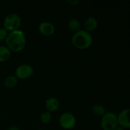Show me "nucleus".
I'll return each mask as SVG.
<instances>
[{
	"instance_id": "f257e3e1",
	"label": "nucleus",
	"mask_w": 130,
	"mask_h": 130,
	"mask_svg": "<svg viewBox=\"0 0 130 130\" xmlns=\"http://www.w3.org/2000/svg\"><path fill=\"white\" fill-rule=\"evenodd\" d=\"M6 44L10 51L19 52L22 50L26 44V38L24 32L16 30L10 32L6 38Z\"/></svg>"
},
{
	"instance_id": "f03ea898",
	"label": "nucleus",
	"mask_w": 130,
	"mask_h": 130,
	"mask_svg": "<svg viewBox=\"0 0 130 130\" xmlns=\"http://www.w3.org/2000/svg\"><path fill=\"white\" fill-rule=\"evenodd\" d=\"M93 38L91 34L85 30H80L72 37V43L76 48L85 50L91 45Z\"/></svg>"
},
{
	"instance_id": "7ed1b4c3",
	"label": "nucleus",
	"mask_w": 130,
	"mask_h": 130,
	"mask_svg": "<svg viewBox=\"0 0 130 130\" xmlns=\"http://www.w3.org/2000/svg\"><path fill=\"white\" fill-rule=\"evenodd\" d=\"M118 125V116L114 112H108L102 116L101 127L104 130H114Z\"/></svg>"
},
{
	"instance_id": "20e7f679",
	"label": "nucleus",
	"mask_w": 130,
	"mask_h": 130,
	"mask_svg": "<svg viewBox=\"0 0 130 130\" xmlns=\"http://www.w3.org/2000/svg\"><path fill=\"white\" fill-rule=\"evenodd\" d=\"M4 29L6 31L11 32L19 29L21 24V19L16 13H10L4 20Z\"/></svg>"
},
{
	"instance_id": "39448f33",
	"label": "nucleus",
	"mask_w": 130,
	"mask_h": 130,
	"mask_svg": "<svg viewBox=\"0 0 130 130\" xmlns=\"http://www.w3.org/2000/svg\"><path fill=\"white\" fill-rule=\"evenodd\" d=\"M76 119L74 116L70 112H65L59 119L60 125L65 129H71L76 125Z\"/></svg>"
},
{
	"instance_id": "423d86ee",
	"label": "nucleus",
	"mask_w": 130,
	"mask_h": 130,
	"mask_svg": "<svg viewBox=\"0 0 130 130\" xmlns=\"http://www.w3.org/2000/svg\"><path fill=\"white\" fill-rule=\"evenodd\" d=\"M34 73V69L29 64L20 65L17 68L15 74L17 78L20 79H25L31 77Z\"/></svg>"
},
{
	"instance_id": "0eeeda50",
	"label": "nucleus",
	"mask_w": 130,
	"mask_h": 130,
	"mask_svg": "<svg viewBox=\"0 0 130 130\" xmlns=\"http://www.w3.org/2000/svg\"><path fill=\"white\" fill-rule=\"evenodd\" d=\"M118 124L123 128H130V109H124L118 116Z\"/></svg>"
},
{
	"instance_id": "6e6552de",
	"label": "nucleus",
	"mask_w": 130,
	"mask_h": 130,
	"mask_svg": "<svg viewBox=\"0 0 130 130\" xmlns=\"http://www.w3.org/2000/svg\"><path fill=\"white\" fill-rule=\"evenodd\" d=\"M39 31L43 35L49 36L55 32V27L51 23L48 22H43L39 25Z\"/></svg>"
},
{
	"instance_id": "1a4fd4ad",
	"label": "nucleus",
	"mask_w": 130,
	"mask_h": 130,
	"mask_svg": "<svg viewBox=\"0 0 130 130\" xmlns=\"http://www.w3.org/2000/svg\"><path fill=\"white\" fill-rule=\"evenodd\" d=\"M59 107V101L58 100V99L55 97L49 98L46 102V108L50 112L56 111L57 110H58Z\"/></svg>"
},
{
	"instance_id": "9d476101",
	"label": "nucleus",
	"mask_w": 130,
	"mask_h": 130,
	"mask_svg": "<svg viewBox=\"0 0 130 130\" xmlns=\"http://www.w3.org/2000/svg\"><path fill=\"white\" fill-rule=\"evenodd\" d=\"M98 26V21L95 17H90L86 19L84 22V27L87 32L93 31Z\"/></svg>"
},
{
	"instance_id": "9b49d317",
	"label": "nucleus",
	"mask_w": 130,
	"mask_h": 130,
	"mask_svg": "<svg viewBox=\"0 0 130 130\" xmlns=\"http://www.w3.org/2000/svg\"><path fill=\"white\" fill-rule=\"evenodd\" d=\"M11 56V51L7 46H0V62L7 61Z\"/></svg>"
},
{
	"instance_id": "f8f14e48",
	"label": "nucleus",
	"mask_w": 130,
	"mask_h": 130,
	"mask_svg": "<svg viewBox=\"0 0 130 130\" xmlns=\"http://www.w3.org/2000/svg\"><path fill=\"white\" fill-rule=\"evenodd\" d=\"M68 28L70 30L74 33L78 32L81 29V23L79 20L77 19H72L69 20L68 22Z\"/></svg>"
},
{
	"instance_id": "ddd939ff",
	"label": "nucleus",
	"mask_w": 130,
	"mask_h": 130,
	"mask_svg": "<svg viewBox=\"0 0 130 130\" xmlns=\"http://www.w3.org/2000/svg\"><path fill=\"white\" fill-rule=\"evenodd\" d=\"M17 81L18 79L16 76H10L5 79V81H4V85H5V87L7 88L11 89L16 86Z\"/></svg>"
},
{
	"instance_id": "4468645a",
	"label": "nucleus",
	"mask_w": 130,
	"mask_h": 130,
	"mask_svg": "<svg viewBox=\"0 0 130 130\" xmlns=\"http://www.w3.org/2000/svg\"><path fill=\"white\" fill-rule=\"evenodd\" d=\"M92 111L94 114L99 116H103L106 113L105 107L100 104H96L92 108Z\"/></svg>"
},
{
	"instance_id": "2eb2a0df",
	"label": "nucleus",
	"mask_w": 130,
	"mask_h": 130,
	"mask_svg": "<svg viewBox=\"0 0 130 130\" xmlns=\"http://www.w3.org/2000/svg\"><path fill=\"white\" fill-rule=\"evenodd\" d=\"M40 119L43 124H48L52 120V115L51 113L48 111L44 112L41 114Z\"/></svg>"
},
{
	"instance_id": "dca6fc26",
	"label": "nucleus",
	"mask_w": 130,
	"mask_h": 130,
	"mask_svg": "<svg viewBox=\"0 0 130 130\" xmlns=\"http://www.w3.org/2000/svg\"><path fill=\"white\" fill-rule=\"evenodd\" d=\"M7 35V31L5 29H0V42L3 41L4 39H6Z\"/></svg>"
},
{
	"instance_id": "f3484780",
	"label": "nucleus",
	"mask_w": 130,
	"mask_h": 130,
	"mask_svg": "<svg viewBox=\"0 0 130 130\" xmlns=\"http://www.w3.org/2000/svg\"><path fill=\"white\" fill-rule=\"evenodd\" d=\"M67 3L71 6H76L79 3V0H70V1H67Z\"/></svg>"
},
{
	"instance_id": "a211bd4d",
	"label": "nucleus",
	"mask_w": 130,
	"mask_h": 130,
	"mask_svg": "<svg viewBox=\"0 0 130 130\" xmlns=\"http://www.w3.org/2000/svg\"><path fill=\"white\" fill-rule=\"evenodd\" d=\"M8 130H20V129L17 126H11Z\"/></svg>"
},
{
	"instance_id": "6ab92c4d",
	"label": "nucleus",
	"mask_w": 130,
	"mask_h": 130,
	"mask_svg": "<svg viewBox=\"0 0 130 130\" xmlns=\"http://www.w3.org/2000/svg\"><path fill=\"white\" fill-rule=\"evenodd\" d=\"M114 130H124V128H123V127H121V126L118 125V126H117L116 128Z\"/></svg>"
}]
</instances>
